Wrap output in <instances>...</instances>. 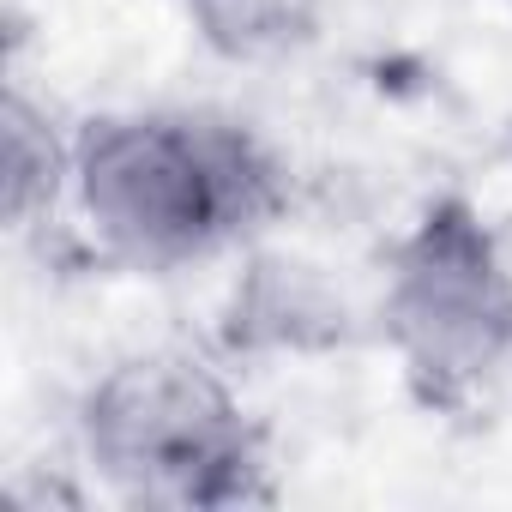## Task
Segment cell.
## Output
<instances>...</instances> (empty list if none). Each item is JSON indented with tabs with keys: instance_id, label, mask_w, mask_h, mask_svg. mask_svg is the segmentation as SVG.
I'll return each instance as SVG.
<instances>
[{
	"instance_id": "5",
	"label": "cell",
	"mask_w": 512,
	"mask_h": 512,
	"mask_svg": "<svg viewBox=\"0 0 512 512\" xmlns=\"http://www.w3.org/2000/svg\"><path fill=\"white\" fill-rule=\"evenodd\" d=\"M61 199H73V133H61L49 103H37L13 79L7 103H0V211H7V229L55 217Z\"/></svg>"
},
{
	"instance_id": "3",
	"label": "cell",
	"mask_w": 512,
	"mask_h": 512,
	"mask_svg": "<svg viewBox=\"0 0 512 512\" xmlns=\"http://www.w3.org/2000/svg\"><path fill=\"white\" fill-rule=\"evenodd\" d=\"M380 338L434 392H470L512 356V266L464 199H440L392 247Z\"/></svg>"
},
{
	"instance_id": "2",
	"label": "cell",
	"mask_w": 512,
	"mask_h": 512,
	"mask_svg": "<svg viewBox=\"0 0 512 512\" xmlns=\"http://www.w3.org/2000/svg\"><path fill=\"white\" fill-rule=\"evenodd\" d=\"M85 464L133 506H235L260 494V428L193 350H133L79 398Z\"/></svg>"
},
{
	"instance_id": "4",
	"label": "cell",
	"mask_w": 512,
	"mask_h": 512,
	"mask_svg": "<svg viewBox=\"0 0 512 512\" xmlns=\"http://www.w3.org/2000/svg\"><path fill=\"white\" fill-rule=\"evenodd\" d=\"M356 338V314L344 302V290L290 253H266L235 278V296L223 308V344L247 350V356H314V350H338Z\"/></svg>"
},
{
	"instance_id": "1",
	"label": "cell",
	"mask_w": 512,
	"mask_h": 512,
	"mask_svg": "<svg viewBox=\"0 0 512 512\" xmlns=\"http://www.w3.org/2000/svg\"><path fill=\"white\" fill-rule=\"evenodd\" d=\"M73 205L103 260L181 272L278 211V163L223 115L115 109L73 127Z\"/></svg>"
},
{
	"instance_id": "6",
	"label": "cell",
	"mask_w": 512,
	"mask_h": 512,
	"mask_svg": "<svg viewBox=\"0 0 512 512\" xmlns=\"http://www.w3.org/2000/svg\"><path fill=\"white\" fill-rule=\"evenodd\" d=\"M205 55L229 67H272L320 43L326 0H181Z\"/></svg>"
}]
</instances>
